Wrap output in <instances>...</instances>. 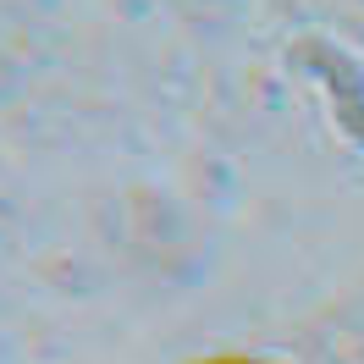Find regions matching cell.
I'll use <instances>...</instances> for the list:
<instances>
[{
    "mask_svg": "<svg viewBox=\"0 0 364 364\" xmlns=\"http://www.w3.org/2000/svg\"><path fill=\"white\" fill-rule=\"evenodd\" d=\"M205 364H265V359H205Z\"/></svg>",
    "mask_w": 364,
    "mask_h": 364,
    "instance_id": "6da1fadb",
    "label": "cell"
}]
</instances>
